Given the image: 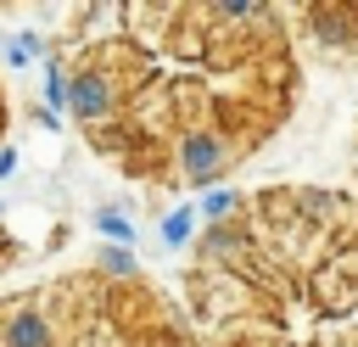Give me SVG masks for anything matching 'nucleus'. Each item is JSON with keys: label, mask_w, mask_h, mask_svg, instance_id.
I'll return each instance as SVG.
<instances>
[{"label": "nucleus", "mask_w": 358, "mask_h": 347, "mask_svg": "<svg viewBox=\"0 0 358 347\" xmlns=\"http://www.w3.org/2000/svg\"><path fill=\"white\" fill-rule=\"evenodd\" d=\"M229 157H235V146H229L224 129H213V123H185V129H179L173 162H179V174H185V185H190L196 196H207V190L224 185Z\"/></svg>", "instance_id": "1"}, {"label": "nucleus", "mask_w": 358, "mask_h": 347, "mask_svg": "<svg viewBox=\"0 0 358 347\" xmlns=\"http://www.w3.org/2000/svg\"><path fill=\"white\" fill-rule=\"evenodd\" d=\"M67 112L78 123H106L112 112H123V84L106 62H84V67H67Z\"/></svg>", "instance_id": "2"}, {"label": "nucleus", "mask_w": 358, "mask_h": 347, "mask_svg": "<svg viewBox=\"0 0 358 347\" xmlns=\"http://www.w3.org/2000/svg\"><path fill=\"white\" fill-rule=\"evenodd\" d=\"M308 302L324 313H347L358 302V257L352 252H330L319 263H308Z\"/></svg>", "instance_id": "3"}, {"label": "nucleus", "mask_w": 358, "mask_h": 347, "mask_svg": "<svg viewBox=\"0 0 358 347\" xmlns=\"http://www.w3.org/2000/svg\"><path fill=\"white\" fill-rule=\"evenodd\" d=\"M0 347H62V330L45 313V302L17 297L0 308Z\"/></svg>", "instance_id": "4"}, {"label": "nucleus", "mask_w": 358, "mask_h": 347, "mask_svg": "<svg viewBox=\"0 0 358 347\" xmlns=\"http://www.w3.org/2000/svg\"><path fill=\"white\" fill-rule=\"evenodd\" d=\"M196 302H213L218 319H229V313H252L257 285H246V280L229 274V269H207V274H196Z\"/></svg>", "instance_id": "5"}, {"label": "nucleus", "mask_w": 358, "mask_h": 347, "mask_svg": "<svg viewBox=\"0 0 358 347\" xmlns=\"http://www.w3.org/2000/svg\"><path fill=\"white\" fill-rule=\"evenodd\" d=\"M90 224H95V235H101L106 246H134V218H129L123 207H112V201H101V207L90 213Z\"/></svg>", "instance_id": "6"}, {"label": "nucleus", "mask_w": 358, "mask_h": 347, "mask_svg": "<svg viewBox=\"0 0 358 347\" xmlns=\"http://www.w3.org/2000/svg\"><path fill=\"white\" fill-rule=\"evenodd\" d=\"M0 56H6V67H34V62H50V56H45V34H34V28L6 34Z\"/></svg>", "instance_id": "7"}, {"label": "nucleus", "mask_w": 358, "mask_h": 347, "mask_svg": "<svg viewBox=\"0 0 358 347\" xmlns=\"http://www.w3.org/2000/svg\"><path fill=\"white\" fill-rule=\"evenodd\" d=\"M196 224H201V213H196V207H168V213H162V246L185 252V246L196 241Z\"/></svg>", "instance_id": "8"}, {"label": "nucleus", "mask_w": 358, "mask_h": 347, "mask_svg": "<svg viewBox=\"0 0 358 347\" xmlns=\"http://www.w3.org/2000/svg\"><path fill=\"white\" fill-rule=\"evenodd\" d=\"M246 201H241V190H229V185H218V190H207V196H196V213H201V224H229V213H241Z\"/></svg>", "instance_id": "9"}, {"label": "nucleus", "mask_w": 358, "mask_h": 347, "mask_svg": "<svg viewBox=\"0 0 358 347\" xmlns=\"http://www.w3.org/2000/svg\"><path fill=\"white\" fill-rule=\"evenodd\" d=\"M95 274H106V280H134V274H140L134 246H106V241H101V252H95Z\"/></svg>", "instance_id": "10"}, {"label": "nucleus", "mask_w": 358, "mask_h": 347, "mask_svg": "<svg viewBox=\"0 0 358 347\" xmlns=\"http://www.w3.org/2000/svg\"><path fill=\"white\" fill-rule=\"evenodd\" d=\"M39 106H45V112H56V118L67 112V67H62L56 56L45 62V84H39Z\"/></svg>", "instance_id": "11"}, {"label": "nucleus", "mask_w": 358, "mask_h": 347, "mask_svg": "<svg viewBox=\"0 0 358 347\" xmlns=\"http://www.w3.org/2000/svg\"><path fill=\"white\" fill-rule=\"evenodd\" d=\"M207 17H213V22H263L268 11H263L257 0H229V6H207Z\"/></svg>", "instance_id": "12"}, {"label": "nucleus", "mask_w": 358, "mask_h": 347, "mask_svg": "<svg viewBox=\"0 0 358 347\" xmlns=\"http://www.w3.org/2000/svg\"><path fill=\"white\" fill-rule=\"evenodd\" d=\"M17 162H22V157H17V146H0V179H11V174H17Z\"/></svg>", "instance_id": "13"}, {"label": "nucleus", "mask_w": 358, "mask_h": 347, "mask_svg": "<svg viewBox=\"0 0 358 347\" xmlns=\"http://www.w3.org/2000/svg\"><path fill=\"white\" fill-rule=\"evenodd\" d=\"M0 45H6V34H0Z\"/></svg>", "instance_id": "14"}]
</instances>
